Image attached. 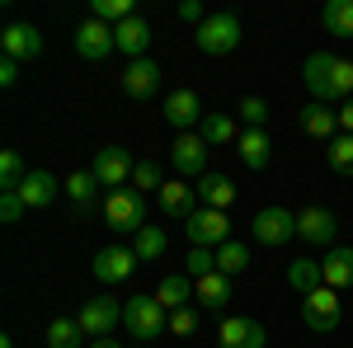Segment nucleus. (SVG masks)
I'll return each instance as SVG.
<instances>
[{
    "label": "nucleus",
    "instance_id": "obj_1",
    "mask_svg": "<svg viewBox=\"0 0 353 348\" xmlns=\"http://www.w3.org/2000/svg\"><path fill=\"white\" fill-rule=\"evenodd\" d=\"M306 90L330 104V99H353V57H334V52H311L301 66Z\"/></svg>",
    "mask_w": 353,
    "mask_h": 348
},
{
    "label": "nucleus",
    "instance_id": "obj_2",
    "mask_svg": "<svg viewBox=\"0 0 353 348\" xmlns=\"http://www.w3.org/2000/svg\"><path fill=\"white\" fill-rule=\"evenodd\" d=\"M99 212H104V221H109L118 236H137L141 226H151V221H146V198H141L137 188H113Z\"/></svg>",
    "mask_w": 353,
    "mask_h": 348
},
{
    "label": "nucleus",
    "instance_id": "obj_3",
    "mask_svg": "<svg viewBox=\"0 0 353 348\" xmlns=\"http://www.w3.org/2000/svg\"><path fill=\"white\" fill-rule=\"evenodd\" d=\"M193 43H198V52H208V57L236 52L241 48V19L231 10H217V14L203 19V28H193Z\"/></svg>",
    "mask_w": 353,
    "mask_h": 348
},
{
    "label": "nucleus",
    "instance_id": "obj_4",
    "mask_svg": "<svg viewBox=\"0 0 353 348\" xmlns=\"http://www.w3.org/2000/svg\"><path fill=\"white\" fill-rule=\"evenodd\" d=\"M123 325H128V334L132 339H156L161 329H170V311H165L156 296H132V301H123Z\"/></svg>",
    "mask_w": 353,
    "mask_h": 348
},
{
    "label": "nucleus",
    "instance_id": "obj_5",
    "mask_svg": "<svg viewBox=\"0 0 353 348\" xmlns=\"http://www.w3.org/2000/svg\"><path fill=\"white\" fill-rule=\"evenodd\" d=\"M301 320H306V329H316V334H334L339 320H344V306H339L334 287H321V292L301 296Z\"/></svg>",
    "mask_w": 353,
    "mask_h": 348
},
{
    "label": "nucleus",
    "instance_id": "obj_6",
    "mask_svg": "<svg viewBox=\"0 0 353 348\" xmlns=\"http://www.w3.org/2000/svg\"><path fill=\"white\" fill-rule=\"evenodd\" d=\"M81 329H85V339H109L113 329L123 325V306L113 301V296H94V301H85L81 306Z\"/></svg>",
    "mask_w": 353,
    "mask_h": 348
},
{
    "label": "nucleus",
    "instance_id": "obj_7",
    "mask_svg": "<svg viewBox=\"0 0 353 348\" xmlns=\"http://www.w3.org/2000/svg\"><path fill=\"white\" fill-rule=\"evenodd\" d=\"M184 231H189V240L203 245V249H221V245L231 240V221H226V212H212V207H198V212L184 221Z\"/></svg>",
    "mask_w": 353,
    "mask_h": 348
},
{
    "label": "nucleus",
    "instance_id": "obj_8",
    "mask_svg": "<svg viewBox=\"0 0 353 348\" xmlns=\"http://www.w3.org/2000/svg\"><path fill=\"white\" fill-rule=\"evenodd\" d=\"M297 236V216L288 212V207H264V212H254V245H288Z\"/></svg>",
    "mask_w": 353,
    "mask_h": 348
},
{
    "label": "nucleus",
    "instance_id": "obj_9",
    "mask_svg": "<svg viewBox=\"0 0 353 348\" xmlns=\"http://www.w3.org/2000/svg\"><path fill=\"white\" fill-rule=\"evenodd\" d=\"M137 264H141V259L132 254V245H109V249L94 254V278H99L104 287H113V283H128Z\"/></svg>",
    "mask_w": 353,
    "mask_h": 348
},
{
    "label": "nucleus",
    "instance_id": "obj_10",
    "mask_svg": "<svg viewBox=\"0 0 353 348\" xmlns=\"http://www.w3.org/2000/svg\"><path fill=\"white\" fill-rule=\"evenodd\" d=\"M264 344H269L264 325L250 320V316H226L217 325V348H264Z\"/></svg>",
    "mask_w": 353,
    "mask_h": 348
},
{
    "label": "nucleus",
    "instance_id": "obj_11",
    "mask_svg": "<svg viewBox=\"0 0 353 348\" xmlns=\"http://www.w3.org/2000/svg\"><path fill=\"white\" fill-rule=\"evenodd\" d=\"M113 48H118V38H113L109 24H99V19H81V24H76V57H85V61H104Z\"/></svg>",
    "mask_w": 353,
    "mask_h": 348
},
{
    "label": "nucleus",
    "instance_id": "obj_12",
    "mask_svg": "<svg viewBox=\"0 0 353 348\" xmlns=\"http://www.w3.org/2000/svg\"><path fill=\"white\" fill-rule=\"evenodd\" d=\"M170 165L179 170V174H208V141L198 132H179L174 136V146H170Z\"/></svg>",
    "mask_w": 353,
    "mask_h": 348
},
{
    "label": "nucleus",
    "instance_id": "obj_13",
    "mask_svg": "<svg viewBox=\"0 0 353 348\" xmlns=\"http://www.w3.org/2000/svg\"><path fill=\"white\" fill-rule=\"evenodd\" d=\"M137 165L128 161V151L123 146H104V151H94V165H90V174L99 179V188H123V179H132Z\"/></svg>",
    "mask_w": 353,
    "mask_h": 348
},
{
    "label": "nucleus",
    "instance_id": "obj_14",
    "mask_svg": "<svg viewBox=\"0 0 353 348\" xmlns=\"http://www.w3.org/2000/svg\"><path fill=\"white\" fill-rule=\"evenodd\" d=\"M334 231H339V221H334V212L321 207V203H311V207H301V212H297V236L306 245H330V240H334Z\"/></svg>",
    "mask_w": 353,
    "mask_h": 348
},
{
    "label": "nucleus",
    "instance_id": "obj_15",
    "mask_svg": "<svg viewBox=\"0 0 353 348\" xmlns=\"http://www.w3.org/2000/svg\"><path fill=\"white\" fill-rule=\"evenodd\" d=\"M0 48H5L10 61H19V66H24V61H33V57L43 52V33H38L33 24H10L5 33H0Z\"/></svg>",
    "mask_w": 353,
    "mask_h": 348
},
{
    "label": "nucleus",
    "instance_id": "obj_16",
    "mask_svg": "<svg viewBox=\"0 0 353 348\" xmlns=\"http://www.w3.org/2000/svg\"><path fill=\"white\" fill-rule=\"evenodd\" d=\"M161 90V66L151 61V57H137L132 66L123 71V94H132V99H151Z\"/></svg>",
    "mask_w": 353,
    "mask_h": 348
},
{
    "label": "nucleus",
    "instance_id": "obj_17",
    "mask_svg": "<svg viewBox=\"0 0 353 348\" xmlns=\"http://www.w3.org/2000/svg\"><path fill=\"white\" fill-rule=\"evenodd\" d=\"M165 123H170L174 132H189L193 123H203V104H198V94H193V90H174V94L165 99Z\"/></svg>",
    "mask_w": 353,
    "mask_h": 348
},
{
    "label": "nucleus",
    "instance_id": "obj_18",
    "mask_svg": "<svg viewBox=\"0 0 353 348\" xmlns=\"http://www.w3.org/2000/svg\"><path fill=\"white\" fill-rule=\"evenodd\" d=\"M301 132L316 136V141H334L339 136V113H330V104L311 99V104L301 108Z\"/></svg>",
    "mask_w": 353,
    "mask_h": 348
},
{
    "label": "nucleus",
    "instance_id": "obj_19",
    "mask_svg": "<svg viewBox=\"0 0 353 348\" xmlns=\"http://www.w3.org/2000/svg\"><path fill=\"white\" fill-rule=\"evenodd\" d=\"M156 301H161L165 311H179V306L198 301V283H193L189 273H165L161 287H156Z\"/></svg>",
    "mask_w": 353,
    "mask_h": 348
},
{
    "label": "nucleus",
    "instance_id": "obj_20",
    "mask_svg": "<svg viewBox=\"0 0 353 348\" xmlns=\"http://www.w3.org/2000/svg\"><path fill=\"white\" fill-rule=\"evenodd\" d=\"M14 193L24 198V207H33V212H38V207H52L61 188H57V179L48 174V170H33V174H28V179L14 188Z\"/></svg>",
    "mask_w": 353,
    "mask_h": 348
},
{
    "label": "nucleus",
    "instance_id": "obj_21",
    "mask_svg": "<svg viewBox=\"0 0 353 348\" xmlns=\"http://www.w3.org/2000/svg\"><path fill=\"white\" fill-rule=\"evenodd\" d=\"M113 38H118V52H128L137 61V57H146V48H151V24L141 14H132V19H123V24L113 28Z\"/></svg>",
    "mask_w": 353,
    "mask_h": 348
},
{
    "label": "nucleus",
    "instance_id": "obj_22",
    "mask_svg": "<svg viewBox=\"0 0 353 348\" xmlns=\"http://www.w3.org/2000/svg\"><path fill=\"white\" fill-rule=\"evenodd\" d=\"M236 151H241V165H245V170H264V165H269V156H273V141H269V132H264V127H245L241 141H236Z\"/></svg>",
    "mask_w": 353,
    "mask_h": 348
},
{
    "label": "nucleus",
    "instance_id": "obj_23",
    "mask_svg": "<svg viewBox=\"0 0 353 348\" xmlns=\"http://www.w3.org/2000/svg\"><path fill=\"white\" fill-rule=\"evenodd\" d=\"M161 212L165 216H179V221H189L193 212H198V188H189V184H165L161 188Z\"/></svg>",
    "mask_w": 353,
    "mask_h": 348
},
{
    "label": "nucleus",
    "instance_id": "obj_24",
    "mask_svg": "<svg viewBox=\"0 0 353 348\" xmlns=\"http://www.w3.org/2000/svg\"><path fill=\"white\" fill-rule=\"evenodd\" d=\"M198 203L212 207V212H226V207L236 203V184H231L226 174H203V179H198Z\"/></svg>",
    "mask_w": 353,
    "mask_h": 348
},
{
    "label": "nucleus",
    "instance_id": "obj_25",
    "mask_svg": "<svg viewBox=\"0 0 353 348\" xmlns=\"http://www.w3.org/2000/svg\"><path fill=\"white\" fill-rule=\"evenodd\" d=\"M288 283H292V292L311 296L325 287V268H321V259H292L288 264Z\"/></svg>",
    "mask_w": 353,
    "mask_h": 348
},
{
    "label": "nucleus",
    "instance_id": "obj_26",
    "mask_svg": "<svg viewBox=\"0 0 353 348\" xmlns=\"http://www.w3.org/2000/svg\"><path fill=\"white\" fill-rule=\"evenodd\" d=\"M321 268H325V287H334V292L353 287V249L349 245L330 249V259H321Z\"/></svg>",
    "mask_w": 353,
    "mask_h": 348
},
{
    "label": "nucleus",
    "instance_id": "obj_27",
    "mask_svg": "<svg viewBox=\"0 0 353 348\" xmlns=\"http://www.w3.org/2000/svg\"><path fill=\"white\" fill-rule=\"evenodd\" d=\"M94 193H99V179H94L90 170H81V174H71V179H66V198L76 203V212H81V216L94 212Z\"/></svg>",
    "mask_w": 353,
    "mask_h": 348
},
{
    "label": "nucleus",
    "instance_id": "obj_28",
    "mask_svg": "<svg viewBox=\"0 0 353 348\" xmlns=\"http://www.w3.org/2000/svg\"><path fill=\"white\" fill-rule=\"evenodd\" d=\"M198 136H203L208 146H226V141H241L236 123H231L226 113H203V123H198Z\"/></svg>",
    "mask_w": 353,
    "mask_h": 348
},
{
    "label": "nucleus",
    "instance_id": "obj_29",
    "mask_svg": "<svg viewBox=\"0 0 353 348\" xmlns=\"http://www.w3.org/2000/svg\"><path fill=\"white\" fill-rule=\"evenodd\" d=\"M81 344H85V329L76 316H57L48 325V348H81Z\"/></svg>",
    "mask_w": 353,
    "mask_h": 348
},
{
    "label": "nucleus",
    "instance_id": "obj_30",
    "mask_svg": "<svg viewBox=\"0 0 353 348\" xmlns=\"http://www.w3.org/2000/svg\"><path fill=\"white\" fill-rule=\"evenodd\" d=\"M226 301H231V278H226L221 268L208 273V278H198V306H212V311H217Z\"/></svg>",
    "mask_w": 353,
    "mask_h": 348
},
{
    "label": "nucleus",
    "instance_id": "obj_31",
    "mask_svg": "<svg viewBox=\"0 0 353 348\" xmlns=\"http://www.w3.org/2000/svg\"><path fill=\"white\" fill-rule=\"evenodd\" d=\"M165 249H170V240H165V231H161V226H141V231L132 236V254L141 259V264L161 259Z\"/></svg>",
    "mask_w": 353,
    "mask_h": 348
},
{
    "label": "nucleus",
    "instance_id": "obj_32",
    "mask_svg": "<svg viewBox=\"0 0 353 348\" xmlns=\"http://www.w3.org/2000/svg\"><path fill=\"white\" fill-rule=\"evenodd\" d=\"M321 24L334 38H353V0H330L325 10H321Z\"/></svg>",
    "mask_w": 353,
    "mask_h": 348
},
{
    "label": "nucleus",
    "instance_id": "obj_33",
    "mask_svg": "<svg viewBox=\"0 0 353 348\" xmlns=\"http://www.w3.org/2000/svg\"><path fill=\"white\" fill-rule=\"evenodd\" d=\"M132 0H90V19H99V24L118 28L123 19H132Z\"/></svg>",
    "mask_w": 353,
    "mask_h": 348
},
{
    "label": "nucleus",
    "instance_id": "obj_34",
    "mask_svg": "<svg viewBox=\"0 0 353 348\" xmlns=\"http://www.w3.org/2000/svg\"><path fill=\"white\" fill-rule=\"evenodd\" d=\"M325 156H330V170H334V174L353 179V136H349V132H339V136H334Z\"/></svg>",
    "mask_w": 353,
    "mask_h": 348
},
{
    "label": "nucleus",
    "instance_id": "obj_35",
    "mask_svg": "<svg viewBox=\"0 0 353 348\" xmlns=\"http://www.w3.org/2000/svg\"><path fill=\"white\" fill-rule=\"evenodd\" d=\"M28 174H33V170H24V156H19V151H0V184L10 188V193L24 184Z\"/></svg>",
    "mask_w": 353,
    "mask_h": 348
},
{
    "label": "nucleus",
    "instance_id": "obj_36",
    "mask_svg": "<svg viewBox=\"0 0 353 348\" xmlns=\"http://www.w3.org/2000/svg\"><path fill=\"white\" fill-rule=\"evenodd\" d=\"M217 268L226 273V278H231V273H245V268H250V249H245L241 240H226L217 249Z\"/></svg>",
    "mask_w": 353,
    "mask_h": 348
},
{
    "label": "nucleus",
    "instance_id": "obj_37",
    "mask_svg": "<svg viewBox=\"0 0 353 348\" xmlns=\"http://www.w3.org/2000/svg\"><path fill=\"white\" fill-rule=\"evenodd\" d=\"M184 273H189L193 283H198V278H208V273H217V249H203V245H193L189 254H184Z\"/></svg>",
    "mask_w": 353,
    "mask_h": 348
},
{
    "label": "nucleus",
    "instance_id": "obj_38",
    "mask_svg": "<svg viewBox=\"0 0 353 348\" xmlns=\"http://www.w3.org/2000/svg\"><path fill=\"white\" fill-rule=\"evenodd\" d=\"M132 188L141 193V198H146L151 188L161 193V188H165V179H161V165H156V161H137V170H132Z\"/></svg>",
    "mask_w": 353,
    "mask_h": 348
},
{
    "label": "nucleus",
    "instance_id": "obj_39",
    "mask_svg": "<svg viewBox=\"0 0 353 348\" xmlns=\"http://www.w3.org/2000/svg\"><path fill=\"white\" fill-rule=\"evenodd\" d=\"M170 334H174V339H189V334H198V311H193V306L170 311Z\"/></svg>",
    "mask_w": 353,
    "mask_h": 348
},
{
    "label": "nucleus",
    "instance_id": "obj_40",
    "mask_svg": "<svg viewBox=\"0 0 353 348\" xmlns=\"http://www.w3.org/2000/svg\"><path fill=\"white\" fill-rule=\"evenodd\" d=\"M236 113H241L250 127H264V123H269V104H264V99H254V94H245Z\"/></svg>",
    "mask_w": 353,
    "mask_h": 348
},
{
    "label": "nucleus",
    "instance_id": "obj_41",
    "mask_svg": "<svg viewBox=\"0 0 353 348\" xmlns=\"http://www.w3.org/2000/svg\"><path fill=\"white\" fill-rule=\"evenodd\" d=\"M24 212H28L24 198H19V193H10V188H0V221H5V226H14Z\"/></svg>",
    "mask_w": 353,
    "mask_h": 348
},
{
    "label": "nucleus",
    "instance_id": "obj_42",
    "mask_svg": "<svg viewBox=\"0 0 353 348\" xmlns=\"http://www.w3.org/2000/svg\"><path fill=\"white\" fill-rule=\"evenodd\" d=\"M179 19H184V24H193V28H203V19H208V10H203L198 0H184V5H179Z\"/></svg>",
    "mask_w": 353,
    "mask_h": 348
},
{
    "label": "nucleus",
    "instance_id": "obj_43",
    "mask_svg": "<svg viewBox=\"0 0 353 348\" xmlns=\"http://www.w3.org/2000/svg\"><path fill=\"white\" fill-rule=\"evenodd\" d=\"M14 81H19V61H10V57H0V85L10 90Z\"/></svg>",
    "mask_w": 353,
    "mask_h": 348
},
{
    "label": "nucleus",
    "instance_id": "obj_44",
    "mask_svg": "<svg viewBox=\"0 0 353 348\" xmlns=\"http://www.w3.org/2000/svg\"><path fill=\"white\" fill-rule=\"evenodd\" d=\"M339 132L353 136V99H344V104H339Z\"/></svg>",
    "mask_w": 353,
    "mask_h": 348
},
{
    "label": "nucleus",
    "instance_id": "obj_45",
    "mask_svg": "<svg viewBox=\"0 0 353 348\" xmlns=\"http://www.w3.org/2000/svg\"><path fill=\"white\" fill-rule=\"evenodd\" d=\"M90 348H123V344H118V339L109 334V339H90Z\"/></svg>",
    "mask_w": 353,
    "mask_h": 348
},
{
    "label": "nucleus",
    "instance_id": "obj_46",
    "mask_svg": "<svg viewBox=\"0 0 353 348\" xmlns=\"http://www.w3.org/2000/svg\"><path fill=\"white\" fill-rule=\"evenodd\" d=\"M0 348H14V339H0Z\"/></svg>",
    "mask_w": 353,
    "mask_h": 348
}]
</instances>
